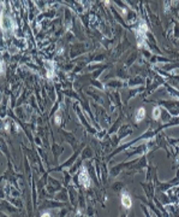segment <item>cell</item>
<instances>
[{"instance_id":"5b68a950","label":"cell","mask_w":179,"mask_h":217,"mask_svg":"<svg viewBox=\"0 0 179 217\" xmlns=\"http://www.w3.org/2000/svg\"><path fill=\"white\" fill-rule=\"evenodd\" d=\"M45 66L47 69V79H49V80L53 79V77H54V63L47 60L45 63Z\"/></svg>"},{"instance_id":"30bf717a","label":"cell","mask_w":179,"mask_h":217,"mask_svg":"<svg viewBox=\"0 0 179 217\" xmlns=\"http://www.w3.org/2000/svg\"><path fill=\"white\" fill-rule=\"evenodd\" d=\"M41 217H50V215L48 213V212H45V213H42V216Z\"/></svg>"},{"instance_id":"9c48e42d","label":"cell","mask_w":179,"mask_h":217,"mask_svg":"<svg viewBox=\"0 0 179 217\" xmlns=\"http://www.w3.org/2000/svg\"><path fill=\"white\" fill-rule=\"evenodd\" d=\"M55 123L59 125L60 123H61V119H60V117H59V115H55Z\"/></svg>"},{"instance_id":"ba28073f","label":"cell","mask_w":179,"mask_h":217,"mask_svg":"<svg viewBox=\"0 0 179 217\" xmlns=\"http://www.w3.org/2000/svg\"><path fill=\"white\" fill-rule=\"evenodd\" d=\"M4 70H5V64L0 60V76L3 75V72H4Z\"/></svg>"},{"instance_id":"6da1fadb","label":"cell","mask_w":179,"mask_h":217,"mask_svg":"<svg viewBox=\"0 0 179 217\" xmlns=\"http://www.w3.org/2000/svg\"><path fill=\"white\" fill-rule=\"evenodd\" d=\"M0 22H1V30H3L5 34H11V33L16 29L14 20H13V18H12L10 15L3 13Z\"/></svg>"},{"instance_id":"7a4b0ae2","label":"cell","mask_w":179,"mask_h":217,"mask_svg":"<svg viewBox=\"0 0 179 217\" xmlns=\"http://www.w3.org/2000/svg\"><path fill=\"white\" fill-rule=\"evenodd\" d=\"M148 30L149 29H148V27H147L144 21H142L141 24H138V28L136 30V36H137V42H138L137 46L139 48H142L143 46H144V44H146V35H147Z\"/></svg>"},{"instance_id":"8992f818","label":"cell","mask_w":179,"mask_h":217,"mask_svg":"<svg viewBox=\"0 0 179 217\" xmlns=\"http://www.w3.org/2000/svg\"><path fill=\"white\" fill-rule=\"evenodd\" d=\"M144 116H146L144 107H139L138 110H137V112H136V115H135V121L136 122H141L143 118H144Z\"/></svg>"},{"instance_id":"3957f363","label":"cell","mask_w":179,"mask_h":217,"mask_svg":"<svg viewBox=\"0 0 179 217\" xmlns=\"http://www.w3.org/2000/svg\"><path fill=\"white\" fill-rule=\"evenodd\" d=\"M79 183L88 188L89 186H90V178H89V174H88V170L85 167H82L81 169V173H79Z\"/></svg>"},{"instance_id":"52a82bcc","label":"cell","mask_w":179,"mask_h":217,"mask_svg":"<svg viewBox=\"0 0 179 217\" xmlns=\"http://www.w3.org/2000/svg\"><path fill=\"white\" fill-rule=\"evenodd\" d=\"M160 116H161V110H160V107H159V106H155L154 110H153V118H154V119H159Z\"/></svg>"},{"instance_id":"277c9868","label":"cell","mask_w":179,"mask_h":217,"mask_svg":"<svg viewBox=\"0 0 179 217\" xmlns=\"http://www.w3.org/2000/svg\"><path fill=\"white\" fill-rule=\"evenodd\" d=\"M121 204H123L124 207H126V209H130L131 205H132V202H131L130 195H129L126 192H125V191L121 193Z\"/></svg>"}]
</instances>
